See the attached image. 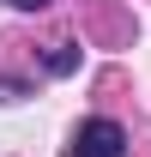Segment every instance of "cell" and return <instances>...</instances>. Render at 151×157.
Masks as SVG:
<instances>
[{"label":"cell","instance_id":"cell-1","mask_svg":"<svg viewBox=\"0 0 151 157\" xmlns=\"http://www.w3.org/2000/svg\"><path fill=\"white\" fill-rule=\"evenodd\" d=\"M67 157H127V127L109 121V115L85 121V127L73 133V151H67Z\"/></svg>","mask_w":151,"mask_h":157},{"label":"cell","instance_id":"cell-2","mask_svg":"<svg viewBox=\"0 0 151 157\" xmlns=\"http://www.w3.org/2000/svg\"><path fill=\"white\" fill-rule=\"evenodd\" d=\"M79 55H73V42H55V55H48V73H73Z\"/></svg>","mask_w":151,"mask_h":157},{"label":"cell","instance_id":"cell-3","mask_svg":"<svg viewBox=\"0 0 151 157\" xmlns=\"http://www.w3.org/2000/svg\"><path fill=\"white\" fill-rule=\"evenodd\" d=\"M24 97H30L24 78H0V103H24Z\"/></svg>","mask_w":151,"mask_h":157},{"label":"cell","instance_id":"cell-4","mask_svg":"<svg viewBox=\"0 0 151 157\" xmlns=\"http://www.w3.org/2000/svg\"><path fill=\"white\" fill-rule=\"evenodd\" d=\"M6 6H18V12H42L48 0H6Z\"/></svg>","mask_w":151,"mask_h":157}]
</instances>
